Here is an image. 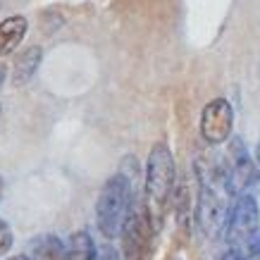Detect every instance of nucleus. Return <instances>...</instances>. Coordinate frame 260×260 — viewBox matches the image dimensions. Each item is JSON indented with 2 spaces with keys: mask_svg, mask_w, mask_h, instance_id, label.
I'll return each mask as SVG.
<instances>
[{
  "mask_svg": "<svg viewBox=\"0 0 260 260\" xmlns=\"http://www.w3.org/2000/svg\"><path fill=\"white\" fill-rule=\"evenodd\" d=\"M198 205H196V222L201 232L208 239H217L224 232L229 217V198L234 196L229 189L224 165L217 160L198 158Z\"/></svg>",
  "mask_w": 260,
  "mask_h": 260,
  "instance_id": "nucleus-1",
  "label": "nucleus"
},
{
  "mask_svg": "<svg viewBox=\"0 0 260 260\" xmlns=\"http://www.w3.org/2000/svg\"><path fill=\"white\" fill-rule=\"evenodd\" d=\"M174 158L167 143H155L148 153V165H146V181H143V193H146V213L150 224L160 227L170 208V196L174 191Z\"/></svg>",
  "mask_w": 260,
  "mask_h": 260,
  "instance_id": "nucleus-2",
  "label": "nucleus"
},
{
  "mask_svg": "<svg viewBox=\"0 0 260 260\" xmlns=\"http://www.w3.org/2000/svg\"><path fill=\"white\" fill-rule=\"evenodd\" d=\"M134 198V179L124 170L112 174L110 179L103 184L98 201H95V222H98V229L105 239H115L119 234Z\"/></svg>",
  "mask_w": 260,
  "mask_h": 260,
  "instance_id": "nucleus-3",
  "label": "nucleus"
},
{
  "mask_svg": "<svg viewBox=\"0 0 260 260\" xmlns=\"http://www.w3.org/2000/svg\"><path fill=\"white\" fill-rule=\"evenodd\" d=\"M260 229V213L258 203L251 193H239L234 205L229 208V217L224 224V239H227L229 248H241L251 241Z\"/></svg>",
  "mask_w": 260,
  "mask_h": 260,
  "instance_id": "nucleus-4",
  "label": "nucleus"
},
{
  "mask_svg": "<svg viewBox=\"0 0 260 260\" xmlns=\"http://www.w3.org/2000/svg\"><path fill=\"white\" fill-rule=\"evenodd\" d=\"M119 234H122L124 260H141L146 255L148 244H150V234H153V224L148 220L146 205L139 203L136 198H134V203H132V208H129V215H126Z\"/></svg>",
  "mask_w": 260,
  "mask_h": 260,
  "instance_id": "nucleus-5",
  "label": "nucleus"
},
{
  "mask_svg": "<svg viewBox=\"0 0 260 260\" xmlns=\"http://www.w3.org/2000/svg\"><path fill=\"white\" fill-rule=\"evenodd\" d=\"M234 129V108L224 98H215L201 112V136L210 146H220L229 141Z\"/></svg>",
  "mask_w": 260,
  "mask_h": 260,
  "instance_id": "nucleus-6",
  "label": "nucleus"
},
{
  "mask_svg": "<svg viewBox=\"0 0 260 260\" xmlns=\"http://www.w3.org/2000/svg\"><path fill=\"white\" fill-rule=\"evenodd\" d=\"M224 172H227V181L229 189L234 196L244 193V189L251 184V179L255 177V167L253 160L246 150L241 139H232L229 143V153H227V162H224Z\"/></svg>",
  "mask_w": 260,
  "mask_h": 260,
  "instance_id": "nucleus-7",
  "label": "nucleus"
},
{
  "mask_svg": "<svg viewBox=\"0 0 260 260\" xmlns=\"http://www.w3.org/2000/svg\"><path fill=\"white\" fill-rule=\"evenodd\" d=\"M26 29H29V24L19 15L8 17L5 22H0V57L15 53L26 36Z\"/></svg>",
  "mask_w": 260,
  "mask_h": 260,
  "instance_id": "nucleus-8",
  "label": "nucleus"
},
{
  "mask_svg": "<svg viewBox=\"0 0 260 260\" xmlns=\"http://www.w3.org/2000/svg\"><path fill=\"white\" fill-rule=\"evenodd\" d=\"M41 57H43V50L39 46H31L19 53V57L15 60V72H12V81L17 86H24V84L31 81V77L36 74L41 64Z\"/></svg>",
  "mask_w": 260,
  "mask_h": 260,
  "instance_id": "nucleus-9",
  "label": "nucleus"
},
{
  "mask_svg": "<svg viewBox=\"0 0 260 260\" xmlns=\"http://www.w3.org/2000/svg\"><path fill=\"white\" fill-rule=\"evenodd\" d=\"M98 258V248H95L93 239L88 232H77L70 237L67 244V260H95Z\"/></svg>",
  "mask_w": 260,
  "mask_h": 260,
  "instance_id": "nucleus-10",
  "label": "nucleus"
},
{
  "mask_svg": "<svg viewBox=\"0 0 260 260\" xmlns=\"http://www.w3.org/2000/svg\"><path fill=\"white\" fill-rule=\"evenodd\" d=\"M31 260H67V246L57 237H41L31 244Z\"/></svg>",
  "mask_w": 260,
  "mask_h": 260,
  "instance_id": "nucleus-11",
  "label": "nucleus"
},
{
  "mask_svg": "<svg viewBox=\"0 0 260 260\" xmlns=\"http://www.w3.org/2000/svg\"><path fill=\"white\" fill-rule=\"evenodd\" d=\"M15 244V239H12V229L8 227V222L0 220V255H5V253L12 248Z\"/></svg>",
  "mask_w": 260,
  "mask_h": 260,
  "instance_id": "nucleus-12",
  "label": "nucleus"
},
{
  "mask_svg": "<svg viewBox=\"0 0 260 260\" xmlns=\"http://www.w3.org/2000/svg\"><path fill=\"white\" fill-rule=\"evenodd\" d=\"M95 260H119V253L112 246H103V248H98V258Z\"/></svg>",
  "mask_w": 260,
  "mask_h": 260,
  "instance_id": "nucleus-13",
  "label": "nucleus"
},
{
  "mask_svg": "<svg viewBox=\"0 0 260 260\" xmlns=\"http://www.w3.org/2000/svg\"><path fill=\"white\" fill-rule=\"evenodd\" d=\"M220 260H244V255H241V253H239L237 248H229V251L224 253V255H222Z\"/></svg>",
  "mask_w": 260,
  "mask_h": 260,
  "instance_id": "nucleus-14",
  "label": "nucleus"
},
{
  "mask_svg": "<svg viewBox=\"0 0 260 260\" xmlns=\"http://www.w3.org/2000/svg\"><path fill=\"white\" fill-rule=\"evenodd\" d=\"M8 260H31L29 255H15V258H8Z\"/></svg>",
  "mask_w": 260,
  "mask_h": 260,
  "instance_id": "nucleus-15",
  "label": "nucleus"
},
{
  "mask_svg": "<svg viewBox=\"0 0 260 260\" xmlns=\"http://www.w3.org/2000/svg\"><path fill=\"white\" fill-rule=\"evenodd\" d=\"M3 81H5V70L0 67V86H3Z\"/></svg>",
  "mask_w": 260,
  "mask_h": 260,
  "instance_id": "nucleus-16",
  "label": "nucleus"
},
{
  "mask_svg": "<svg viewBox=\"0 0 260 260\" xmlns=\"http://www.w3.org/2000/svg\"><path fill=\"white\" fill-rule=\"evenodd\" d=\"M0 198H3V177H0Z\"/></svg>",
  "mask_w": 260,
  "mask_h": 260,
  "instance_id": "nucleus-17",
  "label": "nucleus"
},
{
  "mask_svg": "<svg viewBox=\"0 0 260 260\" xmlns=\"http://www.w3.org/2000/svg\"><path fill=\"white\" fill-rule=\"evenodd\" d=\"M255 155H258V162H260V143H258V153H255Z\"/></svg>",
  "mask_w": 260,
  "mask_h": 260,
  "instance_id": "nucleus-18",
  "label": "nucleus"
}]
</instances>
